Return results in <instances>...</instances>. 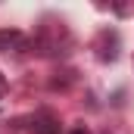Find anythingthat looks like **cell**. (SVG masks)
<instances>
[{"label": "cell", "instance_id": "obj_1", "mask_svg": "<svg viewBox=\"0 0 134 134\" xmlns=\"http://www.w3.org/2000/svg\"><path fill=\"white\" fill-rule=\"evenodd\" d=\"M28 50V34L19 28H0V53H22Z\"/></svg>", "mask_w": 134, "mask_h": 134}, {"label": "cell", "instance_id": "obj_2", "mask_svg": "<svg viewBox=\"0 0 134 134\" xmlns=\"http://www.w3.org/2000/svg\"><path fill=\"white\" fill-rule=\"evenodd\" d=\"M28 131L31 134H59V119L47 109H37L28 119Z\"/></svg>", "mask_w": 134, "mask_h": 134}, {"label": "cell", "instance_id": "obj_3", "mask_svg": "<svg viewBox=\"0 0 134 134\" xmlns=\"http://www.w3.org/2000/svg\"><path fill=\"white\" fill-rule=\"evenodd\" d=\"M3 94H6V78L0 75V100H3Z\"/></svg>", "mask_w": 134, "mask_h": 134}, {"label": "cell", "instance_id": "obj_4", "mask_svg": "<svg viewBox=\"0 0 134 134\" xmlns=\"http://www.w3.org/2000/svg\"><path fill=\"white\" fill-rule=\"evenodd\" d=\"M72 134H87V128H72Z\"/></svg>", "mask_w": 134, "mask_h": 134}]
</instances>
